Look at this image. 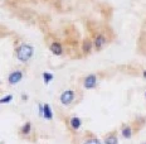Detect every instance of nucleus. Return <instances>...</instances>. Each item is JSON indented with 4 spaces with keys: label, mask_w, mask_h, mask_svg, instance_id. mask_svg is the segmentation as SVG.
Wrapping results in <instances>:
<instances>
[{
    "label": "nucleus",
    "mask_w": 146,
    "mask_h": 144,
    "mask_svg": "<svg viewBox=\"0 0 146 144\" xmlns=\"http://www.w3.org/2000/svg\"><path fill=\"white\" fill-rule=\"evenodd\" d=\"M122 135L125 137V138H130L131 137V129H130L129 127H126L125 129L122 130Z\"/></svg>",
    "instance_id": "obj_10"
},
{
    "label": "nucleus",
    "mask_w": 146,
    "mask_h": 144,
    "mask_svg": "<svg viewBox=\"0 0 146 144\" xmlns=\"http://www.w3.org/2000/svg\"><path fill=\"white\" fill-rule=\"evenodd\" d=\"M29 130H30V123H27V124L24 125V128H23V133L24 134H28Z\"/></svg>",
    "instance_id": "obj_12"
},
{
    "label": "nucleus",
    "mask_w": 146,
    "mask_h": 144,
    "mask_svg": "<svg viewBox=\"0 0 146 144\" xmlns=\"http://www.w3.org/2000/svg\"><path fill=\"white\" fill-rule=\"evenodd\" d=\"M50 50H52V52H53L54 54L58 56V54L62 53V46H60L59 43H53L50 46Z\"/></svg>",
    "instance_id": "obj_5"
},
{
    "label": "nucleus",
    "mask_w": 146,
    "mask_h": 144,
    "mask_svg": "<svg viewBox=\"0 0 146 144\" xmlns=\"http://www.w3.org/2000/svg\"><path fill=\"white\" fill-rule=\"evenodd\" d=\"M43 115H44V118L45 119H52V116H53V114H52V110L49 108V105H45L43 106Z\"/></svg>",
    "instance_id": "obj_6"
},
{
    "label": "nucleus",
    "mask_w": 146,
    "mask_h": 144,
    "mask_svg": "<svg viewBox=\"0 0 146 144\" xmlns=\"http://www.w3.org/2000/svg\"><path fill=\"white\" fill-rule=\"evenodd\" d=\"M105 144H117V138L116 137H108L105 140Z\"/></svg>",
    "instance_id": "obj_9"
},
{
    "label": "nucleus",
    "mask_w": 146,
    "mask_h": 144,
    "mask_svg": "<svg viewBox=\"0 0 146 144\" xmlns=\"http://www.w3.org/2000/svg\"><path fill=\"white\" fill-rule=\"evenodd\" d=\"M84 144H101V143H100V140H97V139H90Z\"/></svg>",
    "instance_id": "obj_13"
},
{
    "label": "nucleus",
    "mask_w": 146,
    "mask_h": 144,
    "mask_svg": "<svg viewBox=\"0 0 146 144\" xmlns=\"http://www.w3.org/2000/svg\"><path fill=\"white\" fill-rule=\"evenodd\" d=\"M71 125H72L73 129H78V128L81 127V120L78 118H73L71 120Z\"/></svg>",
    "instance_id": "obj_7"
},
{
    "label": "nucleus",
    "mask_w": 146,
    "mask_h": 144,
    "mask_svg": "<svg viewBox=\"0 0 146 144\" xmlns=\"http://www.w3.org/2000/svg\"><path fill=\"white\" fill-rule=\"evenodd\" d=\"M17 54H18V58H19L20 61L25 62V61H28L29 58L33 56V47L27 46V44L20 46V47L18 48V51H17Z\"/></svg>",
    "instance_id": "obj_1"
},
{
    "label": "nucleus",
    "mask_w": 146,
    "mask_h": 144,
    "mask_svg": "<svg viewBox=\"0 0 146 144\" xmlns=\"http://www.w3.org/2000/svg\"><path fill=\"white\" fill-rule=\"evenodd\" d=\"M22 72L20 71H15V72H11L10 76H9V82L10 84H17V82H19L20 80H22Z\"/></svg>",
    "instance_id": "obj_3"
},
{
    "label": "nucleus",
    "mask_w": 146,
    "mask_h": 144,
    "mask_svg": "<svg viewBox=\"0 0 146 144\" xmlns=\"http://www.w3.org/2000/svg\"><path fill=\"white\" fill-rule=\"evenodd\" d=\"M91 50V42L90 41H86V42H84V51H90Z\"/></svg>",
    "instance_id": "obj_14"
},
{
    "label": "nucleus",
    "mask_w": 146,
    "mask_h": 144,
    "mask_svg": "<svg viewBox=\"0 0 146 144\" xmlns=\"http://www.w3.org/2000/svg\"><path fill=\"white\" fill-rule=\"evenodd\" d=\"M103 43H105V38H103L102 35H98V37H97V38H96V42H95L96 47H97V48H100V47H101V46H102Z\"/></svg>",
    "instance_id": "obj_8"
},
{
    "label": "nucleus",
    "mask_w": 146,
    "mask_h": 144,
    "mask_svg": "<svg viewBox=\"0 0 146 144\" xmlns=\"http://www.w3.org/2000/svg\"><path fill=\"white\" fill-rule=\"evenodd\" d=\"M73 97H74V94H73L72 91H64V92L62 94V96H60V101H62V104H64V105H68V104L72 102Z\"/></svg>",
    "instance_id": "obj_2"
},
{
    "label": "nucleus",
    "mask_w": 146,
    "mask_h": 144,
    "mask_svg": "<svg viewBox=\"0 0 146 144\" xmlns=\"http://www.w3.org/2000/svg\"><path fill=\"white\" fill-rule=\"evenodd\" d=\"M43 77H44V82H45V84H48V82L53 78V76H52V73H47V72H45V73H43Z\"/></svg>",
    "instance_id": "obj_11"
},
{
    "label": "nucleus",
    "mask_w": 146,
    "mask_h": 144,
    "mask_svg": "<svg viewBox=\"0 0 146 144\" xmlns=\"http://www.w3.org/2000/svg\"><path fill=\"white\" fill-rule=\"evenodd\" d=\"M84 86L87 88H92L96 86V76L95 75H91L84 80Z\"/></svg>",
    "instance_id": "obj_4"
},
{
    "label": "nucleus",
    "mask_w": 146,
    "mask_h": 144,
    "mask_svg": "<svg viewBox=\"0 0 146 144\" xmlns=\"http://www.w3.org/2000/svg\"><path fill=\"white\" fill-rule=\"evenodd\" d=\"M11 99H13V96H10V95H9V96H8V97H4V99H1V104L9 102V101H10Z\"/></svg>",
    "instance_id": "obj_15"
},
{
    "label": "nucleus",
    "mask_w": 146,
    "mask_h": 144,
    "mask_svg": "<svg viewBox=\"0 0 146 144\" xmlns=\"http://www.w3.org/2000/svg\"><path fill=\"white\" fill-rule=\"evenodd\" d=\"M144 76H145V77H146V71H145V72H144Z\"/></svg>",
    "instance_id": "obj_16"
}]
</instances>
